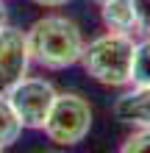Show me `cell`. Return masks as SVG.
Segmentation results:
<instances>
[{
	"label": "cell",
	"instance_id": "1",
	"mask_svg": "<svg viewBox=\"0 0 150 153\" xmlns=\"http://www.w3.org/2000/svg\"><path fill=\"white\" fill-rule=\"evenodd\" d=\"M31 61L45 70H67L81 61L83 33L64 14H45L25 31Z\"/></svg>",
	"mask_w": 150,
	"mask_h": 153
},
{
	"label": "cell",
	"instance_id": "2",
	"mask_svg": "<svg viewBox=\"0 0 150 153\" xmlns=\"http://www.w3.org/2000/svg\"><path fill=\"white\" fill-rule=\"evenodd\" d=\"M134 48L136 39L131 33L109 31L83 45L81 64L83 73L103 86H128L134 70Z\"/></svg>",
	"mask_w": 150,
	"mask_h": 153
},
{
	"label": "cell",
	"instance_id": "3",
	"mask_svg": "<svg viewBox=\"0 0 150 153\" xmlns=\"http://www.w3.org/2000/svg\"><path fill=\"white\" fill-rule=\"evenodd\" d=\"M42 131L58 148H72L78 142H83L92 131V106H89V100L75 95V92H58L45 125H42Z\"/></svg>",
	"mask_w": 150,
	"mask_h": 153
},
{
	"label": "cell",
	"instance_id": "4",
	"mask_svg": "<svg viewBox=\"0 0 150 153\" xmlns=\"http://www.w3.org/2000/svg\"><path fill=\"white\" fill-rule=\"evenodd\" d=\"M56 95H58L56 86L39 75H25L6 92L8 103L14 106V111L22 123V128H42L53 109Z\"/></svg>",
	"mask_w": 150,
	"mask_h": 153
},
{
	"label": "cell",
	"instance_id": "5",
	"mask_svg": "<svg viewBox=\"0 0 150 153\" xmlns=\"http://www.w3.org/2000/svg\"><path fill=\"white\" fill-rule=\"evenodd\" d=\"M31 67V53H28V39L25 31L14 25L0 28V95H6L17 81L28 75Z\"/></svg>",
	"mask_w": 150,
	"mask_h": 153
},
{
	"label": "cell",
	"instance_id": "6",
	"mask_svg": "<svg viewBox=\"0 0 150 153\" xmlns=\"http://www.w3.org/2000/svg\"><path fill=\"white\" fill-rule=\"evenodd\" d=\"M114 117L128 125H150V86H134L122 92L111 106Z\"/></svg>",
	"mask_w": 150,
	"mask_h": 153
},
{
	"label": "cell",
	"instance_id": "7",
	"mask_svg": "<svg viewBox=\"0 0 150 153\" xmlns=\"http://www.w3.org/2000/svg\"><path fill=\"white\" fill-rule=\"evenodd\" d=\"M100 20L109 31L134 33L142 25V11L136 0H106L100 3Z\"/></svg>",
	"mask_w": 150,
	"mask_h": 153
},
{
	"label": "cell",
	"instance_id": "8",
	"mask_svg": "<svg viewBox=\"0 0 150 153\" xmlns=\"http://www.w3.org/2000/svg\"><path fill=\"white\" fill-rule=\"evenodd\" d=\"M20 134H22L20 117H17L14 106L8 103V97L0 95V150L8 148V145H14V142L20 139Z\"/></svg>",
	"mask_w": 150,
	"mask_h": 153
},
{
	"label": "cell",
	"instance_id": "9",
	"mask_svg": "<svg viewBox=\"0 0 150 153\" xmlns=\"http://www.w3.org/2000/svg\"><path fill=\"white\" fill-rule=\"evenodd\" d=\"M131 84L134 86H150V33H145L142 39H136Z\"/></svg>",
	"mask_w": 150,
	"mask_h": 153
},
{
	"label": "cell",
	"instance_id": "10",
	"mask_svg": "<svg viewBox=\"0 0 150 153\" xmlns=\"http://www.w3.org/2000/svg\"><path fill=\"white\" fill-rule=\"evenodd\" d=\"M120 150L122 153H150V125H136V131L125 137Z\"/></svg>",
	"mask_w": 150,
	"mask_h": 153
},
{
	"label": "cell",
	"instance_id": "11",
	"mask_svg": "<svg viewBox=\"0 0 150 153\" xmlns=\"http://www.w3.org/2000/svg\"><path fill=\"white\" fill-rule=\"evenodd\" d=\"M36 6H45V8H58V6H67L69 0H33Z\"/></svg>",
	"mask_w": 150,
	"mask_h": 153
},
{
	"label": "cell",
	"instance_id": "12",
	"mask_svg": "<svg viewBox=\"0 0 150 153\" xmlns=\"http://www.w3.org/2000/svg\"><path fill=\"white\" fill-rule=\"evenodd\" d=\"M8 25V8H6V0H0V28Z\"/></svg>",
	"mask_w": 150,
	"mask_h": 153
},
{
	"label": "cell",
	"instance_id": "13",
	"mask_svg": "<svg viewBox=\"0 0 150 153\" xmlns=\"http://www.w3.org/2000/svg\"><path fill=\"white\" fill-rule=\"evenodd\" d=\"M95 3H98V6H100V3H106V0H95Z\"/></svg>",
	"mask_w": 150,
	"mask_h": 153
}]
</instances>
